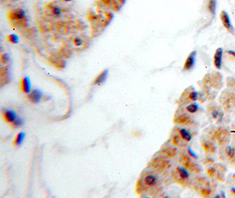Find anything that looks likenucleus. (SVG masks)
Listing matches in <instances>:
<instances>
[{
    "instance_id": "obj_2",
    "label": "nucleus",
    "mask_w": 235,
    "mask_h": 198,
    "mask_svg": "<svg viewBox=\"0 0 235 198\" xmlns=\"http://www.w3.org/2000/svg\"><path fill=\"white\" fill-rule=\"evenodd\" d=\"M42 92L39 89H33L28 94L27 99L33 104H38L42 100Z\"/></svg>"
},
{
    "instance_id": "obj_22",
    "label": "nucleus",
    "mask_w": 235,
    "mask_h": 198,
    "mask_svg": "<svg viewBox=\"0 0 235 198\" xmlns=\"http://www.w3.org/2000/svg\"><path fill=\"white\" fill-rule=\"evenodd\" d=\"M219 115H220V112H219V111H214V112H212V116H213V118H215V119H217V118H219Z\"/></svg>"
},
{
    "instance_id": "obj_1",
    "label": "nucleus",
    "mask_w": 235,
    "mask_h": 198,
    "mask_svg": "<svg viewBox=\"0 0 235 198\" xmlns=\"http://www.w3.org/2000/svg\"><path fill=\"white\" fill-rule=\"evenodd\" d=\"M220 19H221V21H222V24L224 25V27L226 28V30L228 32H230L231 33H234V28H233V26L231 22V20H230V17L228 15V13L225 12V11H222L221 12V14H220Z\"/></svg>"
},
{
    "instance_id": "obj_20",
    "label": "nucleus",
    "mask_w": 235,
    "mask_h": 198,
    "mask_svg": "<svg viewBox=\"0 0 235 198\" xmlns=\"http://www.w3.org/2000/svg\"><path fill=\"white\" fill-rule=\"evenodd\" d=\"M225 152H226V154H227L230 158H232V157L234 156V154H235L234 149H233L232 147H231V146H228V147L226 148Z\"/></svg>"
},
{
    "instance_id": "obj_10",
    "label": "nucleus",
    "mask_w": 235,
    "mask_h": 198,
    "mask_svg": "<svg viewBox=\"0 0 235 198\" xmlns=\"http://www.w3.org/2000/svg\"><path fill=\"white\" fill-rule=\"evenodd\" d=\"M179 133L181 135V137H182L183 140H185L186 142H189L192 139V135L191 133L187 130V129H180Z\"/></svg>"
},
{
    "instance_id": "obj_26",
    "label": "nucleus",
    "mask_w": 235,
    "mask_h": 198,
    "mask_svg": "<svg viewBox=\"0 0 235 198\" xmlns=\"http://www.w3.org/2000/svg\"><path fill=\"white\" fill-rule=\"evenodd\" d=\"M232 192L235 194V188H232Z\"/></svg>"
},
{
    "instance_id": "obj_8",
    "label": "nucleus",
    "mask_w": 235,
    "mask_h": 198,
    "mask_svg": "<svg viewBox=\"0 0 235 198\" xmlns=\"http://www.w3.org/2000/svg\"><path fill=\"white\" fill-rule=\"evenodd\" d=\"M108 76V70H104L101 73H99L95 78V79L93 81V84L94 85H101V84H103L107 80Z\"/></svg>"
},
{
    "instance_id": "obj_16",
    "label": "nucleus",
    "mask_w": 235,
    "mask_h": 198,
    "mask_svg": "<svg viewBox=\"0 0 235 198\" xmlns=\"http://www.w3.org/2000/svg\"><path fill=\"white\" fill-rule=\"evenodd\" d=\"M7 40L11 42V43H18L20 42V38L17 34H14V33H12V34H9L8 37H7Z\"/></svg>"
},
{
    "instance_id": "obj_13",
    "label": "nucleus",
    "mask_w": 235,
    "mask_h": 198,
    "mask_svg": "<svg viewBox=\"0 0 235 198\" xmlns=\"http://www.w3.org/2000/svg\"><path fill=\"white\" fill-rule=\"evenodd\" d=\"M62 9L58 6V5H54V6H51V14L56 17V18H58L60 16H62Z\"/></svg>"
},
{
    "instance_id": "obj_9",
    "label": "nucleus",
    "mask_w": 235,
    "mask_h": 198,
    "mask_svg": "<svg viewBox=\"0 0 235 198\" xmlns=\"http://www.w3.org/2000/svg\"><path fill=\"white\" fill-rule=\"evenodd\" d=\"M144 183L149 186V187H153L154 186L157 182H158V179H157V176L154 175V174H148L144 177Z\"/></svg>"
},
{
    "instance_id": "obj_23",
    "label": "nucleus",
    "mask_w": 235,
    "mask_h": 198,
    "mask_svg": "<svg viewBox=\"0 0 235 198\" xmlns=\"http://www.w3.org/2000/svg\"><path fill=\"white\" fill-rule=\"evenodd\" d=\"M189 154H191V156H193L194 158H197V156L195 155V153L191 149H189Z\"/></svg>"
},
{
    "instance_id": "obj_15",
    "label": "nucleus",
    "mask_w": 235,
    "mask_h": 198,
    "mask_svg": "<svg viewBox=\"0 0 235 198\" xmlns=\"http://www.w3.org/2000/svg\"><path fill=\"white\" fill-rule=\"evenodd\" d=\"M208 8H209V11L212 13V15H215L216 9H217V1L216 0H210V2L208 4Z\"/></svg>"
},
{
    "instance_id": "obj_21",
    "label": "nucleus",
    "mask_w": 235,
    "mask_h": 198,
    "mask_svg": "<svg viewBox=\"0 0 235 198\" xmlns=\"http://www.w3.org/2000/svg\"><path fill=\"white\" fill-rule=\"evenodd\" d=\"M189 99H190L191 100L195 101V100L198 99V93H197L196 91H193V92H191V93H190V94H189Z\"/></svg>"
},
{
    "instance_id": "obj_4",
    "label": "nucleus",
    "mask_w": 235,
    "mask_h": 198,
    "mask_svg": "<svg viewBox=\"0 0 235 198\" xmlns=\"http://www.w3.org/2000/svg\"><path fill=\"white\" fill-rule=\"evenodd\" d=\"M9 18L11 20H23L26 18V12L22 8L12 10L9 13Z\"/></svg>"
},
{
    "instance_id": "obj_14",
    "label": "nucleus",
    "mask_w": 235,
    "mask_h": 198,
    "mask_svg": "<svg viewBox=\"0 0 235 198\" xmlns=\"http://www.w3.org/2000/svg\"><path fill=\"white\" fill-rule=\"evenodd\" d=\"M198 109H199V106H198L197 103H192V104L186 107V110L189 113H191V114H194V113L197 112Z\"/></svg>"
},
{
    "instance_id": "obj_5",
    "label": "nucleus",
    "mask_w": 235,
    "mask_h": 198,
    "mask_svg": "<svg viewBox=\"0 0 235 198\" xmlns=\"http://www.w3.org/2000/svg\"><path fill=\"white\" fill-rule=\"evenodd\" d=\"M196 51L194 50L192 51L189 57H187L185 63H184V66H183V70H190L194 68L195 63V58H196Z\"/></svg>"
},
{
    "instance_id": "obj_7",
    "label": "nucleus",
    "mask_w": 235,
    "mask_h": 198,
    "mask_svg": "<svg viewBox=\"0 0 235 198\" xmlns=\"http://www.w3.org/2000/svg\"><path fill=\"white\" fill-rule=\"evenodd\" d=\"M20 89L22 90V92L25 94H29L32 91V85H31V80L28 77H24L20 80Z\"/></svg>"
},
{
    "instance_id": "obj_12",
    "label": "nucleus",
    "mask_w": 235,
    "mask_h": 198,
    "mask_svg": "<svg viewBox=\"0 0 235 198\" xmlns=\"http://www.w3.org/2000/svg\"><path fill=\"white\" fill-rule=\"evenodd\" d=\"M177 172H178V173H179V175H180V177L181 179H183V180L189 179V171L185 167H177Z\"/></svg>"
},
{
    "instance_id": "obj_3",
    "label": "nucleus",
    "mask_w": 235,
    "mask_h": 198,
    "mask_svg": "<svg viewBox=\"0 0 235 198\" xmlns=\"http://www.w3.org/2000/svg\"><path fill=\"white\" fill-rule=\"evenodd\" d=\"M222 62H223V48H219L215 51L213 57V63L216 69L221 70L222 68Z\"/></svg>"
},
{
    "instance_id": "obj_17",
    "label": "nucleus",
    "mask_w": 235,
    "mask_h": 198,
    "mask_svg": "<svg viewBox=\"0 0 235 198\" xmlns=\"http://www.w3.org/2000/svg\"><path fill=\"white\" fill-rule=\"evenodd\" d=\"M0 60H1V63L3 64H7L10 62V60H11L10 55H9V54H7V53L3 54V55L1 56V58H0Z\"/></svg>"
},
{
    "instance_id": "obj_27",
    "label": "nucleus",
    "mask_w": 235,
    "mask_h": 198,
    "mask_svg": "<svg viewBox=\"0 0 235 198\" xmlns=\"http://www.w3.org/2000/svg\"><path fill=\"white\" fill-rule=\"evenodd\" d=\"M63 1H65V2H70V1H72V0H63Z\"/></svg>"
},
{
    "instance_id": "obj_25",
    "label": "nucleus",
    "mask_w": 235,
    "mask_h": 198,
    "mask_svg": "<svg viewBox=\"0 0 235 198\" xmlns=\"http://www.w3.org/2000/svg\"><path fill=\"white\" fill-rule=\"evenodd\" d=\"M228 54H230V55H232V57H235V51H233V50H229V51H228Z\"/></svg>"
},
{
    "instance_id": "obj_6",
    "label": "nucleus",
    "mask_w": 235,
    "mask_h": 198,
    "mask_svg": "<svg viewBox=\"0 0 235 198\" xmlns=\"http://www.w3.org/2000/svg\"><path fill=\"white\" fill-rule=\"evenodd\" d=\"M3 117L5 122L9 123H12L19 116L17 115L16 112L12 109H4L3 110Z\"/></svg>"
},
{
    "instance_id": "obj_24",
    "label": "nucleus",
    "mask_w": 235,
    "mask_h": 198,
    "mask_svg": "<svg viewBox=\"0 0 235 198\" xmlns=\"http://www.w3.org/2000/svg\"><path fill=\"white\" fill-rule=\"evenodd\" d=\"M101 1H102L104 4H106V5H109V4L112 2V0H101Z\"/></svg>"
},
{
    "instance_id": "obj_11",
    "label": "nucleus",
    "mask_w": 235,
    "mask_h": 198,
    "mask_svg": "<svg viewBox=\"0 0 235 198\" xmlns=\"http://www.w3.org/2000/svg\"><path fill=\"white\" fill-rule=\"evenodd\" d=\"M25 137H26V134L24 132H20L18 135L16 136V137L14 139V142H13V145L15 146H20L22 145Z\"/></svg>"
},
{
    "instance_id": "obj_19",
    "label": "nucleus",
    "mask_w": 235,
    "mask_h": 198,
    "mask_svg": "<svg viewBox=\"0 0 235 198\" xmlns=\"http://www.w3.org/2000/svg\"><path fill=\"white\" fill-rule=\"evenodd\" d=\"M73 43H74V45H75V46H77V47H80V46H82V45L84 44V40H83L81 37L77 36V37H75V38H74V40H73Z\"/></svg>"
},
{
    "instance_id": "obj_18",
    "label": "nucleus",
    "mask_w": 235,
    "mask_h": 198,
    "mask_svg": "<svg viewBox=\"0 0 235 198\" xmlns=\"http://www.w3.org/2000/svg\"><path fill=\"white\" fill-rule=\"evenodd\" d=\"M12 126L13 127H16V128H19V127H20L21 125H23L24 124V122H23V120L21 119V118H20V117H18L12 123Z\"/></svg>"
}]
</instances>
